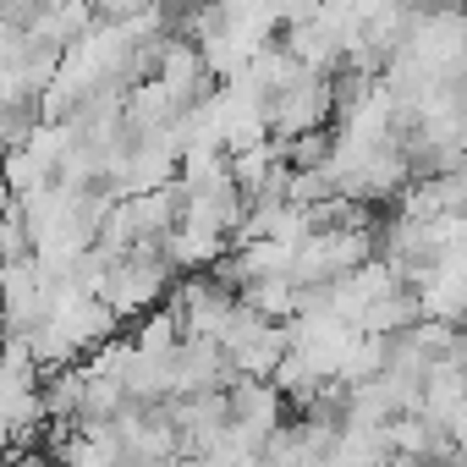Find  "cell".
I'll use <instances>...</instances> for the list:
<instances>
[{"label":"cell","instance_id":"3957f363","mask_svg":"<svg viewBox=\"0 0 467 467\" xmlns=\"http://www.w3.org/2000/svg\"><path fill=\"white\" fill-rule=\"evenodd\" d=\"M445 429H451V440H456V451L467 456V401H462V407L451 412V423H445Z\"/></svg>","mask_w":467,"mask_h":467},{"label":"cell","instance_id":"6da1fadb","mask_svg":"<svg viewBox=\"0 0 467 467\" xmlns=\"http://www.w3.org/2000/svg\"><path fill=\"white\" fill-rule=\"evenodd\" d=\"M418 319H423V292L407 286V281H396V286H385V292L358 314V330H363V336H396V330H407V325H418Z\"/></svg>","mask_w":467,"mask_h":467},{"label":"cell","instance_id":"7a4b0ae2","mask_svg":"<svg viewBox=\"0 0 467 467\" xmlns=\"http://www.w3.org/2000/svg\"><path fill=\"white\" fill-rule=\"evenodd\" d=\"M237 297L248 303V308H259L265 319H297V281L292 275H254V281H243L237 286Z\"/></svg>","mask_w":467,"mask_h":467}]
</instances>
